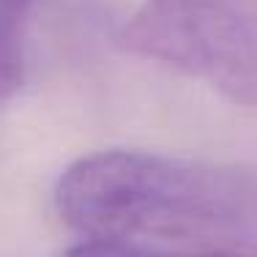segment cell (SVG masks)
Segmentation results:
<instances>
[{
	"label": "cell",
	"instance_id": "cell-1",
	"mask_svg": "<svg viewBox=\"0 0 257 257\" xmlns=\"http://www.w3.org/2000/svg\"><path fill=\"white\" fill-rule=\"evenodd\" d=\"M238 186L227 175L143 151H101L60 175L55 205L85 238L186 235L232 219Z\"/></svg>",
	"mask_w": 257,
	"mask_h": 257
},
{
	"label": "cell",
	"instance_id": "cell-2",
	"mask_svg": "<svg viewBox=\"0 0 257 257\" xmlns=\"http://www.w3.org/2000/svg\"><path fill=\"white\" fill-rule=\"evenodd\" d=\"M132 52L208 77L257 104V6L243 0H148L123 28Z\"/></svg>",
	"mask_w": 257,
	"mask_h": 257
},
{
	"label": "cell",
	"instance_id": "cell-3",
	"mask_svg": "<svg viewBox=\"0 0 257 257\" xmlns=\"http://www.w3.org/2000/svg\"><path fill=\"white\" fill-rule=\"evenodd\" d=\"M33 0H0V101L22 85V22Z\"/></svg>",
	"mask_w": 257,
	"mask_h": 257
},
{
	"label": "cell",
	"instance_id": "cell-4",
	"mask_svg": "<svg viewBox=\"0 0 257 257\" xmlns=\"http://www.w3.org/2000/svg\"><path fill=\"white\" fill-rule=\"evenodd\" d=\"M66 257H159L143 246H134L128 241H109V238H88L74 246Z\"/></svg>",
	"mask_w": 257,
	"mask_h": 257
},
{
	"label": "cell",
	"instance_id": "cell-5",
	"mask_svg": "<svg viewBox=\"0 0 257 257\" xmlns=\"http://www.w3.org/2000/svg\"><path fill=\"white\" fill-rule=\"evenodd\" d=\"M197 257H249V254H227V252H213V254H197Z\"/></svg>",
	"mask_w": 257,
	"mask_h": 257
}]
</instances>
